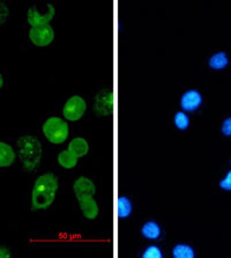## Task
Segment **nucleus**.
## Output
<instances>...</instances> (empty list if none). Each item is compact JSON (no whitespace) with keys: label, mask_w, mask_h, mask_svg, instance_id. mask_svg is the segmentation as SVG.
Segmentation results:
<instances>
[{"label":"nucleus","mask_w":231,"mask_h":258,"mask_svg":"<svg viewBox=\"0 0 231 258\" xmlns=\"http://www.w3.org/2000/svg\"><path fill=\"white\" fill-rule=\"evenodd\" d=\"M29 40L38 48H44L53 42L54 30L50 25L35 27L29 30Z\"/></svg>","instance_id":"nucleus-5"},{"label":"nucleus","mask_w":231,"mask_h":258,"mask_svg":"<svg viewBox=\"0 0 231 258\" xmlns=\"http://www.w3.org/2000/svg\"><path fill=\"white\" fill-rule=\"evenodd\" d=\"M59 187L58 178L52 173L41 175L34 183L31 191V209L45 210L53 204Z\"/></svg>","instance_id":"nucleus-1"},{"label":"nucleus","mask_w":231,"mask_h":258,"mask_svg":"<svg viewBox=\"0 0 231 258\" xmlns=\"http://www.w3.org/2000/svg\"><path fill=\"white\" fill-rule=\"evenodd\" d=\"M3 86H4V78H3L2 74H0V89L3 88Z\"/></svg>","instance_id":"nucleus-24"},{"label":"nucleus","mask_w":231,"mask_h":258,"mask_svg":"<svg viewBox=\"0 0 231 258\" xmlns=\"http://www.w3.org/2000/svg\"><path fill=\"white\" fill-rule=\"evenodd\" d=\"M174 122H175L176 127L179 128V130H186L190 125V118H189V116L185 114V112L179 111L175 115Z\"/></svg>","instance_id":"nucleus-18"},{"label":"nucleus","mask_w":231,"mask_h":258,"mask_svg":"<svg viewBox=\"0 0 231 258\" xmlns=\"http://www.w3.org/2000/svg\"><path fill=\"white\" fill-rule=\"evenodd\" d=\"M73 191L78 201H81V199L95 196L96 186L92 179L81 176V177L76 178L75 182H74Z\"/></svg>","instance_id":"nucleus-8"},{"label":"nucleus","mask_w":231,"mask_h":258,"mask_svg":"<svg viewBox=\"0 0 231 258\" xmlns=\"http://www.w3.org/2000/svg\"><path fill=\"white\" fill-rule=\"evenodd\" d=\"M86 110H87L86 101L81 96L75 95L66 101L64 109H62V115H64L65 119L69 120V122H78L84 117Z\"/></svg>","instance_id":"nucleus-4"},{"label":"nucleus","mask_w":231,"mask_h":258,"mask_svg":"<svg viewBox=\"0 0 231 258\" xmlns=\"http://www.w3.org/2000/svg\"><path fill=\"white\" fill-rule=\"evenodd\" d=\"M46 7H48V10H46L45 13L43 14L37 10V6L30 7L28 13H27V20H28V23L31 26V28L49 25L50 21L54 18V15H56V10H54L53 5L48 4Z\"/></svg>","instance_id":"nucleus-7"},{"label":"nucleus","mask_w":231,"mask_h":258,"mask_svg":"<svg viewBox=\"0 0 231 258\" xmlns=\"http://www.w3.org/2000/svg\"><path fill=\"white\" fill-rule=\"evenodd\" d=\"M220 187L223 190L231 191V170L225 175V177L220 182Z\"/></svg>","instance_id":"nucleus-21"},{"label":"nucleus","mask_w":231,"mask_h":258,"mask_svg":"<svg viewBox=\"0 0 231 258\" xmlns=\"http://www.w3.org/2000/svg\"><path fill=\"white\" fill-rule=\"evenodd\" d=\"M11 257H12V253L10 250L6 247L0 245V258H11Z\"/></svg>","instance_id":"nucleus-23"},{"label":"nucleus","mask_w":231,"mask_h":258,"mask_svg":"<svg viewBox=\"0 0 231 258\" xmlns=\"http://www.w3.org/2000/svg\"><path fill=\"white\" fill-rule=\"evenodd\" d=\"M222 132L226 137H231V117L226 118L222 125Z\"/></svg>","instance_id":"nucleus-22"},{"label":"nucleus","mask_w":231,"mask_h":258,"mask_svg":"<svg viewBox=\"0 0 231 258\" xmlns=\"http://www.w3.org/2000/svg\"><path fill=\"white\" fill-rule=\"evenodd\" d=\"M194 250L187 244H177L172 249L174 258H194Z\"/></svg>","instance_id":"nucleus-16"},{"label":"nucleus","mask_w":231,"mask_h":258,"mask_svg":"<svg viewBox=\"0 0 231 258\" xmlns=\"http://www.w3.org/2000/svg\"><path fill=\"white\" fill-rule=\"evenodd\" d=\"M209 66L214 70H222L226 68V65L229 64L228 56L225 52H217L213 54L209 59Z\"/></svg>","instance_id":"nucleus-15"},{"label":"nucleus","mask_w":231,"mask_h":258,"mask_svg":"<svg viewBox=\"0 0 231 258\" xmlns=\"http://www.w3.org/2000/svg\"><path fill=\"white\" fill-rule=\"evenodd\" d=\"M202 103L201 94L198 91H187L181 99V107L185 111H194Z\"/></svg>","instance_id":"nucleus-9"},{"label":"nucleus","mask_w":231,"mask_h":258,"mask_svg":"<svg viewBox=\"0 0 231 258\" xmlns=\"http://www.w3.org/2000/svg\"><path fill=\"white\" fill-rule=\"evenodd\" d=\"M17 147L21 163L27 171H34L42 160V144L36 137L23 136L18 139Z\"/></svg>","instance_id":"nucleus-2"},{"label":"nucleus","mask_w":231,"mask_h":258,"mask_svg":"<svg viewBox=\"0 0 231 258\" xmlns=\"http://www.w3.org/2000/svg\"><path fill=\"white\" fill-rule=\"evenodd\" d=\"M67 148L70 153L75 156V158L80 159V158H82V156L88 154L89 144L86 139L81 138V137H76V138L70 140Z\"/></svg>","instance_id":"nucleus-11"},{"label":"nucleus","mask_w":231,"mask_h":258,"mask_svg":"<svg viewBox=\"0 0 231 258\" xmlns=\"http://www.w3.org/2000/svg\"><path fill=\"white\" fill-rule=\"evenodd\" d=\"M79 204L85 218L89 219V220H93V219H95L99 216L100 209L99 205H97V202L94 199V197L81 199V201H79Z\"/></svg>","instance_id":"nucleus-10"},{"label":"nucleus","mask_w":231,"mask_h":258,"mask_svg":"<svg viewBox=\"0 0 231 258\" xmlns=\"http://www.w3.org/2000/svg\"><path fill=\"white\" fill-rule=\"evenodd\" d=\"M15 162V152L11 145L0 142V168L11 167Z\"/></svg>","instance_id":"nucleus-12"},{"label":"nucleus","mask_w":231,"mask_h":258,"mask_svg":"<svg viewBox=\"0 0 231 258\" xmlns=\"http://www.w3.org/2000/svg\"><path fill=\"white\" fill-rule=\"evenodd\" d=\"M141 233H142L143 237L148 238V240H156L161 235V228L155 221H148L142 226Z\"/></svg>","instance_id":"nucleus-13"},{"label":"nucleus","mask_w":231,"mask_h":258,"mask_svg":"<svg viewBox=\"0 0 231 258\" xmlns=\"http://www.w3.org/2000/svg\"><path fill=\"white\" fill-rule=\"evenodd\" d=\"M9 15H10L9 7H7L3 2H0V27L7 21Z\"/></svg>","instance_id":"nucleus-20"},{"label":"nucleus","mask_w":231,"mask_h":258,"mask_svg":"<svg viewBox=\"0 0 231 258\" xmlns=\"http://www.w3.org/2000/svg\"><path fill=\"white\" fill-rule=\"evenodd\" d=\"M163 253L161 249L156 245H149L147 247L142 253V258H162Z\"/></svg>","instance_id":"nucleus-19"},{"label":"nucleus","mask_w":231,"mask_h":258,"mask_svg":"<svg viewBox=\"0 0 231 258\" xmlns=\"http://www.w3.org/2000/svg\"><path fill=\"white\" fill-rule=\"evenodd\" d=\"M118 217L124 219L131 216L132 213V202L127 197L121 196L118 198Z\"/></svg>","instance_id":"nucleus-17"},{"label":"nucleus","mask_w":231,"mask_h":258,"mask_svg":"<svg viewBox=\"0 0 231 258\" xmlns=\"http://www.w3.org/2000/svg\"><path fill=\"white\" fill-rule=\"evenodd\" d=\"M58 163L65 169H72L76 166L78 158H75L68 150H65L58 154Z\"/></svg>","instance_id":"nucleus-14"},{"label":"nucleus","mask_w":231,"mask_h":258,"mask_svg":"<svg viewBox=\"0 0 231 258\" xmlns=\"http://www.w3.org/2000/svg\"><path fill=\"white\" fill-rule=\"evenodd\" d=\"M94 111L100 117L111 115L113 108V94L110 89H102L95 96L93 104Z\"/></svg>","instance_id":"nucleus-6"},{"label":"nucleus","mask_w":231,"mask_h":258,"mask_svg":"<svg viewBox=\"0 0 231 258\" xmlns=\"http://www.w3.org/2000/svg\"><path fill=\"white\" fill-rule=\"evenodd\" d=\"M43 134L50 143L60 145L67 140L69 136L68 124L59 117H50L42 126Z\"/></svg>","instance_id":"nucleus-3"}]
</instances>
